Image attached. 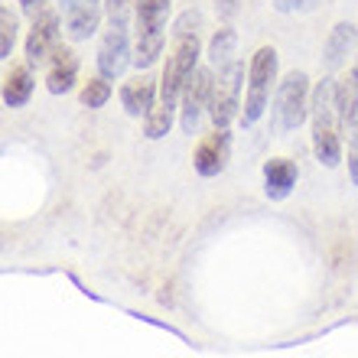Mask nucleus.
<instances>
[{"instance_id": "f257e3e1", "label": "nucleus", "mask_w": 358, "mask_h": 358, "mask_svg": "<svg viewBox=\"0 0 358 358\" xmlns=\"http://www.w3.org/2000/svg\"><path fill=\"white\" fill-rule=\"evenodd\" d=\"M199 56H202L199 33L173 36V49H170V56H166V66H163V76H160V94H157V104H153L150 114L143 117V137L160 141V137L170 134L173 117H176L179 101H182V92H186V82H189V76L199 69Z\"/></svg>"}, {"instance_id": "f03ea898", "label": "nucleus", "mask_w": 358, "mask_h": 358, "mask_svg": "<svg viewBox=\"0 0 358 358\" xmlns=\"http://www.w3.org/2000/svg\"><path fill=\"white\" fill-rule=\"evenodd\" d=\"M310 124H313V153L322 166H339L342 163V131L339 114H336V85L332 78H322L313 88L310 101Z\"/></svg>"}, {"instance_id": "7ed1b4c3", "label": "nucleus", "mask_w": 358, "mask_h": 358, "mask_svg": "<svg viewBox=\"0 0 358 358\" xmlns=\"http://www.w3.org/2000/svg\"><path fill=\"white\" fill-rule=\"evenodd\" d=\"M166 17H170V0H137L134 13V66L150 69L166 43Z\"/></svg>"}, {"instance_id": "20e7f679", "label": "nucleus", "mask_w": 358, "mask_h": 358, "mask_svg": "<svg viewBox=\"0 0 358 358\" xmlns=\"http://www.w3.org/2000/svg\"><path fill=\"white\" fill-rule=\"evenodd\" d=\"M273 85H277V49L261 46L248 62V92H245V108H241V124L245 127H255L264 117Z\"/></svg>"}, {"instance_id": "39448f33", "label": "nucleus", "mask_w": 358, "mask_h": 358, "mask_svg": "<svg viewBox=\"0 0 358 358\" xmlns=\"http://www.w3.org/2000/svg\"><path fill=\"white\" fill-rule=\"evenodd\" d=\"M310 101H313V88L310 76L293 69L277 82V98H273V117H277V131L290 134L296 131L306 117H310Z\"/></svg>"}, {"instance_id": "423d86ee", "label": "nucleus", "mask_w": 358, "mask_h": 358, "mask_svg": "<svg viewBox=\"0 0 358 358\" xmlns=\"http://www.w3.org/2000/svg\"><path fill=\"white\" fill-rule=\"evenodd\" d=\"M134 62L131 49V20L127 17H111L108 29H104L101 43H98V76L104 78H121L127 66Z\"/></svg>"}, {"instance_id": "0eeeda50", "label": "nucleus", "mask_w": 358, "mask_h": 358, "mask_svg": "<svg viewBox=\"0 0 358 358\" xmlns=\"http://www.w3.org/2000/svg\"><path fill=\"white\" fill-rule=\"evenodd\" d=\"M241 85H245V66L238 59L218 69L215 85H212V104H208L212 127H228L235 117H241Z\"/></svg>"}, {"instance_id": "6e6552de", "label": "nucleus", "mask_w": 358, "mask_h": 358, "mask_svg": "<svg viewBox=\"0 0 358 358\" xmlns=\"http://www.w3.org/2000/svg\"><path fill=\"white\" fill-rule=\"evenodd\" d=\"M212 85H215V69L212 66H199L186 82V92H182V101H179V127L182 134H199V124H202V114H208V104H212Z\"/></svg>"}, {"instance_id": "1a4fd4ad", "label": "nucleus", "mask_w": 358, "mask_h": 358, "mask_svg": "<svg viewBox=\"0 0 358 358\" xmlns=\"http://www.w3.org/2000/svg\"><path fill=\"white\" fill-rule=\"evenodd\" d=\"M228 157H231V131L228 127H215L199 141L196 153H192V166L202 179H215L218 173H225Z\"/></svg>"}, {"instance_id": "9d476101", "label": "nucleus", "mask_w": 358, "mask_h": 358, "mask_svg": "<svg viewBox=\"0 0 358 358\" xmlns=\"http://www.w3.org/2000/svg\"><path fill=\"white\" fill-rule=\"evenodd\" d=\"M101 3L104 0H59L62 10V27L72 43H85L98 33L101 23Z\"/></svg>"}, {"instance_id": "9b49d317", "label": "nucleus", "mask_w": 358, "mask_h": 358, "mask_svg": "<svg viewBox=\"0 0 358 358\" xmlns=\"http://www.w3.org/2000/svg\"><path fill=\"white\" fill-rule=\"evenodd\" d=\"M59 13L56 10H43L33 17V27H29L27 36V62L29 66H43L49 62V56L56 52L59 46Z\"/></svg>"}, {"instance_id": "f8f14e48", "label": "nucleus", "mask_w": 358, "mask_h": 358, "mask_svg": "<svg viewBox=\"0 0 358 358\" xmlns=\"http://www.w3.org/2000/svg\"><path fill=\"white\" fill-rule=\"evenodd\" d=\"M157 94H160V82H153L150 76H134L121 85V104L131 117H147L157 104Z\"/></svg>"}, {"instance_id": "ddd939ff", "label": "nucleus", "mask_w": 358, "mask_h": 358, "mask_svg": "<svg viewBox=\"0 0 358 358\" xmlns=\"http://www.w3.org/2000/svg\"><path fill=\"white\" fill-rule=\"evenodd\" d=\"M296 179H300V166L293 160H287V157H273V160L264 163V192L273 202H283L290 196Z\"/></svg>"}, {"instance_id": "4468645a", "label": "nucleus", "mask_w": 358, "mask_h": 358, "mask_svg": "<svg viewBox=\"0 0 358 358\" xmlns=\"http://www.w3.org/2000/svg\"><path fill=\"white\" fill-rule=\"evenodd\" d=\"M78 78V56L69 46H56V52L49 56V72H46V88L52 94L72 92Z\"/></svg>"}, {"instance_id": "2eb2a0df", "label": "nucleus", "mask_w": 358, "mask_h": 358, "mask_svg": "<svg viewBox=\"0 0 358 358\" xmlns=\"http://www.w3.org/2000/svg\"><path fill=\"white\" fill-rule=\"evenodd\" d=\"M336 114L342 134H352L358 127V69H349L336 82Z\"/></svg>"}, {"instance_id": "dca6fc26", "label": "nucleus", "mask_w": 358, "mask_h": 358, "mask_svg": "<svg viewBox=\"0 0 358 358\" xmlns=\"http://www.w3.org/2000/svg\"><path fill=\"white\" fill-rule=\"evenodd\" d=\"M33 94V76L27 66H10V72L3 76V104L7 108H23Z\"/></svg>"}, {"instance_id": "f3484780", "label": "nucleus", "mask_w": 358, "mask_h": 358, "mask_svg": "<svg viewBox=\"0 0 358 358\" xmlns=\"http://www.w3.org/2000/svg\"><path fill=\"white\" fill-rule=\"evenodd\" d=\"M235 46H238V33L228 27V23L222 29H215V36L208 39V49H206L208 66H212V69H225L228 62H235Z\"/></svg>"}, {"instance_id": "a211bd4d", "label": "nucleus", "mask_w": 358, "mask_h": 358, "mask_svg": "<svg viewBox=\"0 0 358 358\" xmlns=\"http://www.w3.org/2000/svg\"><path fill=\"white\" fill-rule=\"evenodd\" d=\"M352 43H355V27H352V23H336V29H332L329 43H326V62L336 69L342 59L349 56Z\"/></svg>"}, {"instance_id": "6ab92c4d", "label": "nucleus", "mask_w": 358, "mask_h": 358, "mask_svg": "<svg viewBox=\"0 0 358 358\" xmlns=\"http://www.w3.org/2000/svg\"><path fill=\"white\" fill-rule=\"evenodd\" d=\"M108 98H111V78H104V76L88 78L85 85H82V94H78L82 108H88V111L104 108V104H108Z\"/></svg>"}, {"instance_id": "aec40b11", "label": "nucleus", "mask_w": 358, "mask_h": 358, "mask_svg": "<svg viewBox=\"0 0 358 358\" xmlns=\"http://www.w3.org/2000/svg\"><path fill=\"white\" fill-rule=\"evenodd\" d=\"M17 43V17L10 13V7L0 10V59H10Z\"/></svg>"}, {"instance_id": "412c9836", "label": "nucleus", "mask_w": 358, "mask_h": 358, "mask_svg": "<svg viewBox=\"0 0 358 358\" xmlns=\"http://www.w3.org/2000/svg\"><path fill=\"white\" fill-rule=\"evenodd\" d=\"M238 10H241V0H215V13L222 23H231L238 17Z\"/></svg>"}, {"instance_id": "4be33fe9", "label": "nucleus", "mask_w": 358, "mask_h": 358, "mask_svg": "<svg viewBox=\"0 0 358 358\" xmlns=\"http://www.w3.org/2000/svg\"><path fill=\"white\" fill-rule=\"evenodd\" d=\"M349 176L358 186V127L349 134Z\"/></svg>"}, {"instance_id": "5701e85b", "label": "nucleus", "mask_w": 358, "mask_h": 358, "mask_svg": "<svg viewBox=\"0 0 358 358\" xmlns=\"http://www.w3.org/2000/svg\"><path fill=\"white\" fill-rule=\"evenodd\" d=\"M316 0H273V7L280 13H296V10H313Z\"/></svg>"}, {"instance_id": "b1692460", "label": "nucleus", "mask_w": 358, "mask_h": 358, "mask_svg": "<svg viewBox=\"0 0 358 358\" xmlns=\"http://www.w3.org/2000/svg\"><path fill=\"white\" fill-rule=\"evenodd\" d=\"M131 3L134 0H104V7H108V20L111 17H127V13H131Z\"/></svg>"}, {"instance_id": "393cba45", "label": "nucleus", "mask_w": 358, "mask_h": 358, "mask_svg": "<svg viewBox=\"0 0 358 358\" xmlns=\"http://www.w3.org/2000/svg\"><path fill=\"white\" fill-rule=\"evenodd\" d=\"M20 3V10L23 13H29V17H36V13H43L46 10V0H17Z\"/></svg>"}]
</instances>
